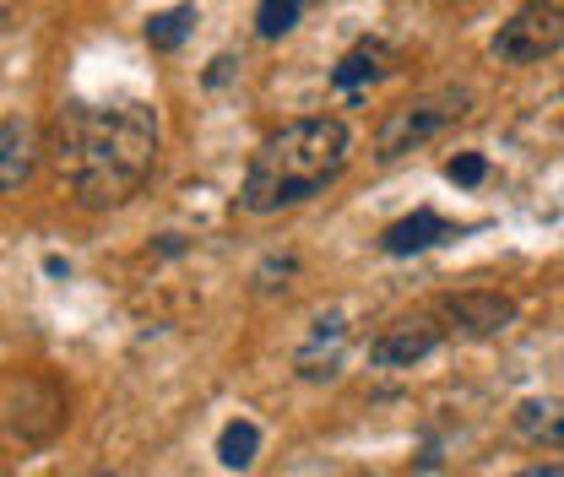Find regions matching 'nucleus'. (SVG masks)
Segmentation results:
<instances>
[{
	"mask_svg": "<svg viewBox=\"0 0 564 477\" xmlns=\"http://www.w3.org/2000/svg\"><path fill=\"white\" fill-rule=\"evenodd\" d=\"M55 169L82 206L131 202L158 163V120L141 104H76L55 120Z\"/></svg>",
	"mask_w": 564,
	"mask_h": 477,
	"instance_id": "1",
	"label": "nucleus"
},
{
	"mask_svg": "<svg viewBox=\"0 0 564 477\" xmlns=\"http://www.w3.org/2000/svg\"><path fill=\"white\" fill-rule=\"evenodd\" d=\"M352 137L343 120H293L282 126L278 137H267L256 147L250 169H245V191H239V206L267 217V212H282V206H299L310 196H321L343 169H348Z\"/></svg>",
	"mask_w": 564,
	"mask_h": 477,
	"instance_id": "2",
	"label": "nucleus"
},
{
	"mask_svg": "<svg viewBox=\"0 0 564 477\" xmlns=\"http://www.w3.org/2000/svg\"><path fill=\"white\" fill-rule=\"evenodd\" d=\"M467 109H473V93H467V87H434V93H419V98L397 104V109L380 120L375 152H380V158H402V152H413L423 141H434L445 126H456Z\"/></svg>",
	"mask_w": 564,
	"mask_h": 477,
	"instance_id": "3",
	"label": "nucleus"
},
{
	"mask_svg": "<svg viewBox=\"0 0 564 477\" xmlns=\"http://www.w3.org/2000/svg\"><path fill=\"white\" fill-rule=\"evenodd\" d=\"M489 50H494V61H505V66H538V61H549L554 50H564V6H554V0H527L510 22H499Z\"/></svg>",
	"mask_w": 564,
	"mask_h": 477,
	"instance_id": "4",
	"label": "nucleus"
},
{
	"mask_svg": "<svg viewBox=\"0 0 564 477\" xmlns=\"http://www.w3.org/2000/svg\"><path fill=\"white\" fill-rule=\"evenodd\" d=\"M434 321L462 332V337H499V332L516 326V299H505V293H456V299L440 304Z\"/></svg>",
	"mask_w": 564,
	"mask_h": 477,
	"instance_id": "5",
	"label": "nucleus"
},
{
	"mask_svg": "<svg viewBox=\"0 0 564 477\" xmlns=\"http://www.w3.org/2000/svg\"><path fill=\"white\" fill-rule=\"evenodd\" d=\"M440 337H445V326L434 315H408V321L386 326L380 337L369 342V364H380V369H413L419 358H429L440 347Z\"/></svg>",
	"mask_w": 564,
	"mask_h": 477,
	"instance_id": "6",
	"label": "nucleus"
},
{
	"mask_svg": "<svg viewBox=\"0 0 564 477\" xmlns=\"http://www.w3.org/2000/svg\"><path fill=\"white\" fill-rule=\"evenodd\" d=\"M33 163H39V131L28 120H6L0 126V196L22 191L33 180Z\"/></svg>",
	"mask_w": 564,
	"mask_h": 477,
	"instance_id": "7",
	"label": "nucleus"
},
{
	"mask_svg": "<svg viewBox=\"0 0 564 477\" xmlns=\"http://www.w3.org/2000/svg\"><path fill=\"white\" fill-rule=\"evenodd\" d=\"M445 239H456V228H451L440 212H413V217H402V223H391V228L380 234V250H386V256H419V250L445 245Z\"/></svg>",
	"mask_w": 564,
	"mask_h": 477,
	"instance_id": "8",
	"label": "nucleus"
},
{
	"mask_svg": "<svg viewBox=\"0 0 564 477\" xmlns=\"http://www.w3.org/2000/svg\"><path fill=\"white\" fill-rule=\"evenodd\" d=\"M256 451H261V429H256L250 418H234V423L217 434V462H223V467H250Z\"/></svg>",
	"mask_w": 564,
	"mask_h": 477,
	"instance_id": "9",
	"label": "nucleus"
},
{
	"mask_svg": "<svg viewBox=\"0 0 564 477\" xmlns=\"http://www.w3.org/2000/svg\"><path fill=\"white\" fill-rule=\"evenodd\" d=\"M191 28H196V6H169V11L147 17V44L152 50H180Z\"/></svg>",
	"mask_w": 564,
	"mask_h": 477,
	"instance_id": "10",
	"label": "nucleus"
},
{
	"mask_svg": "<svg viewBox=\"0 0 564 477\" xmlns=\"http://www.w3.org/2000/svg\"><path fill=\"white\" fill-rule=\"evenodd\" d=\"M386 61H391V50H386V44H358L348 61L332 71V82H337V87H358V82H375V76H386V71H391Z\"/></svg>",
	"mask_w": 564,
	"mask_h": 477,
	"instance_id": "11",
	"label": "nucleus"
},
{
	"mask_svg": "<svg viewBox=\"0 0 564 477\" xmlns=\"http://www.w3.org/2000/svg\"><path fill=\"white\" fill-rule=\"evenodd\" d=\"M516 429H521L527 440H543V445H560L564 451V408L521 402V408H516Z\"/></svg>",
	"mask_w": 564,
	"mask_h": 477,
	"instance_id": "12",
	"label": "nucleus"
},
{
	"mask_svg": "<svg viewBox=\"0 0 564 477\" xmlns=\"http://www.w3.org/2000/svg\"><path fill=\"white\" fill-rule=\"evenodd\" d=\"M299 11H304V0H261V11H256V33H261V39H282V33H293Z\"/></svg>",
	"mask_w": 564,
	"mask_h": 477,
	"instance_id": "13",
	"label": "nucleus"
},
{
	"mask_svg": "<svg viewBox=\"0 0 564 477\" xmlns=\"http://www.w3.org/2000/svg\"><path fill=\"white\" fill-rule=\"evenodd\" d=\"M484 174H489L484 152H462V158H451V163H445V180H456V185H478Z\"/></svg>",
	"mask_w": 564,
	"mask_h": 477,
	"instance_id": "14",
	"label": "nucleus"
},
{
	"mask_svg": "<svg viewBox=\"0 0 564 477\" xmlns=\"http://www.w3.org/2000/svg\"><path fill=\"white\" fill-rule=\"evenodd\" d=\"M228 66H234V61H228V55H217V61H212V71H207V82H212V87H217V82H223V76H228Z\"/></svg>",
	"mask_w": 564,
	"mask_h": 477,
	"instance_id": "15",
	"label": "nucleus"
},
{
	"mask_svg": "<svg viewBox=\"0 0 564 477\" xmlns=\"http://www.w3.org/2000/svg\"><path fill=\"white\" fill-rule=\"evenodd\" d=\"M516 477H564L560 462H549V467H527V473H516Z\"/></svg>",
	"mask_w": 564,
	"mask_h": 477,
	"instance_id": "16",
	"label": "nucleus"
},
{
	"mask_svg": "<svg viewBox=\"0 0 564 477\" xmlns=\"http://www.w3.org/2000/svg\"><path fill=\"white\" fill-rule=\"evenodd\" d=\"M93 477H115V473H93Z\"/></svg>",
	"mask_w": 564,
	"mask_h": 477,
	"instance_id": "17",
	"label": "nucleus"
}]
</instances>
